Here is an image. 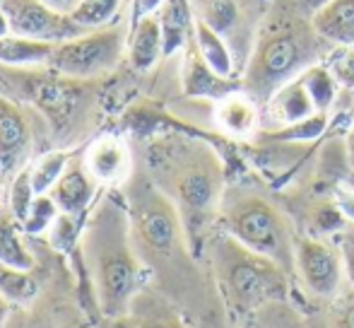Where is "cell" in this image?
<instances>
[{
    "label": "cell",
    "mask_w": 354,
    "mask_h": 328,
    "mask_svg": "<svg viewBox=\"0 0 354 328\" xmlns=\"http://www.w3.org/2000/svg\"><path fill=\"white\" fill-rule=\"evenodd\" d=\"M145 172L176 206L193 256L205 248L219 220L227 169L210 143L183 133L157 136L145 150Z\"/></svg>",
    "instance_id": "6da1fadb"
},
{
    "label": "cell",
    "mask_w": 354,
    "mask_h": 328,
    "mask_svg": "<svg viewBox=\"0 0 354 328\" xmlns=\"http://www.w3.org/2000/svg\"><path fill=\"white\" fill-rule=\"evenodd\" d=\"M80 246L99 314L109 321L126 319L133 300L145 290L147 275L133 242L126 203L111 193L104 196L84 225Z\"/></svg>",
    "instance_id": "7a4b0ae2"
},
{
    "label": "cell",
    "mask_w": 354,
    "mask_h": 328,
    "mask_svg": "<svg viewBox=\"0 0 354 328\" xmlns=\"http://www.w3.org/2000/svg\"><path fill=\"white\" fill-rule=\"evenodd\" d=\"M333 51L335 46L316 32L311 17H301L272 0L241 73V89L263 109L277 89L308 68L326 63Z\"/></svg>",
    "instance_id": "3957f363"
},
{
    "label": "cell",
    "mask_w": 354,
    "mask_h": 328,
    "mask_svg": "<svg viewBox=\"0 0 354 328\" xmlns=\"http://www.w3.org/2000/svg\"><path fill=\"white\" fill-rule=\"evenodd\" d=\"M205 251L210 256L217 292L229 316L243 321L272 302L289 300L292 273H287L272 258L239 244L222 230L212 232Z\"/></svg>",
    "instance_id": "277c9868"
},
{
    "label": "cell",
    "mask_w": 354,
    "mask_h": 328,
    "mask_svg": "<svg viewBox=\"0 0 354 328\" xmlns=\"http://www.w3.org/2000/svg\"><path fill=\"white\" fill-rule=\"evenodd\" d=\"M126 208L131 215L133 242L145 268L169 273L191 261L193 248L176 206L157 188L145 167H136L126 183Z\"/></svg>",
    "instance_id": "5b68a950"
},
{
    "label": "cell",
    "mask_w": 354,
    "mask_h": 328,
    "mask_svg": "<svg viewBox=\"0 0 354 328\" xmlns=\"http://www.w3.org/2000/svg\"><path fill=\"white\" fill-rule=\"evenodd\" d=\"M217 230L261 256L272 258L294 275V246L297 230L277 201L261 188L246 183H229L219 206Z\"/></svg>",
    "instance_id": "8992f818"
},
{
    "label": "cell",
    "mask_w": 354,
    "mask_h": 328,
    "mask_svg": "<svg viewBox=\"0 0 354 328\" xmlns=\"http://www.w3.org/2000/svg\"><path fill=\"white\" fill-rule=\"evenodd\" d=\"M123 51H128V22H113L56 44L48 68L68 80H92L111 73L123 58Z\"/></svg>",
    "instance_id": "52a82bcc"
},
{
    "label": "cell",
    "mask_w": 354,
    "mask_h": 328,
    "mask_svg": "<svg viewBox=\"0 0 354 328\" xmlns=\"http://www.w3.org/2000/svg\"><path fill=\"white\" fill-rule=\"evenodd\" d=\"M270 3L272 0H191L193 17L207 24L232 48L239 80L256 46Z\"/></svg>",
    "instance_id": "ba28073f"
},
{
    "label": "cell",
    "mask_w": 354,
    "mask_h": 328,
    "mask_svg": "<svg viewBox=\"0 0 354 328\" xmlns=\"http://www.w3.org/2000/svg\"><path fill=\"white\" fill-rule=\"evenodd\" d=\"M294 275L311 295L333 300L347 285L342 244L328 237L299 235L294 246Z\"/></svg>",
    "instance_id": "9c48e42d"
},
{
    "label": "cell",
    "mask_w": 354,
    "mask_h": 328,
    "mask_svg": "<svg viewBox=\"0 0 354 328\" xmlns=\"http://www.w3.org/2000/svg\"><path fill=\"white\" fill-rule=\"evenodd\" d=\"M0 10L8 17L10 32L34 42L63 44L92 32L75 22L73 15L58 12L44 0H0Z\"/></svg>",
    "instance_id": "30bf717a"
},
{
    "label": "cell",
    "mask_w": 354,
    "mask_h": 328,
    "mask_svg": "<svg viewBox=\"0 0 354 328\" xmlns=\"http://www.w3.org/2000/svg\"><path fill=\"white\" fill-rule=\"evenodd\" d=\"M318 107L313 102V94L306 84L304 73L277 89L270 97V102L263 107V128L261 131H275V128L294 126L299 121L316 116Z\"/></svg>",
    "instance_id": "8fae6325"
},
{
    "label": "cell",
    "mask_w": 354,
    "mask_h": 328,
    "mask_svg": "<svg viewBox=\"0 0 354 328\" xmlns=\"http://www.w3.org/2000/svg\"><path fill=\"white\" fill-rule=\"evenodd\" d=\"M84 169L89 176L102 186H113V183H126L133 174V152L121 138L102 136L92 140V145L84 150Z\"/></svg>",
    "instance_id": "7c38bea8"
},
{
    "label": "cell",
    "mask_w": 354,
    "mask_h": 328,
    "mask_svg": "<svg viewBox=\"0 0 354 328\" xmlns=\"http://www.w3.org/2000/svg\"><path fill=\"white\" fill-rule=\"evenodd\" d=\"M214 126L222 136L248 140L256 138L263 128V109L243 89L227 94L214 102Z\"/></svg>",
    "instance_id": "4fadbf2b"
},
{
    "label": "cell",
    "mask_w": 354,
    "mask_h": 328,
    "mask_svg": "<svg viewBox=\"0 0 354 328\" xmlns=\"http://www.w3.org/2000/svg\"><path fill=\"white\" fill-rule=\"evenodd\" d=\"M97 186L99 183L94 181L87 169H84V162L71 160L68 169L63 172V176L58 179V183L53 186V191L48 193V196L53 198V203L58 206L61 215L77 217L89 210Z\"/></svg>",
    "instance_id": "5bb4252c"
},
{
    "label": "cell",
    "mask_w": 354,
    "mask_h": 328,
    "mask_svg": "<svg viewBox=\"0 0 354 328\" xmlns=\"http://www.w3.org/2000/svg\"><path fill=\"white\" fill-rule=\"evenodd\" d=\"M32 143L29 121L12 102L0 97V167L15 169Z\"/></svg>",
    "instance_id": "9a60e30c"
},
{
    "label": "cell",
    "mask_w": 354,
    "mask_h": 328,
    "mask_svg": "<svg viewBox=\"0 0 354 328\" xmlns=\"http://www.w3.org/2000/svg\"><path fill=\"white\" fill-rule=\"evenodd\" d=\"M121 321H128V328H191L167 297L149 290H142L133 300L131 311Z\"/></svg>",
    "instance_id": "2e32d148"
},
{
    "label": "cell",
    "mask_w": 354,
    "mask_h": 328,
    "mask_svg": "<svg viewBox=\"0 0 354 328\" xmlns=\"http://www.w3.org/2000/svg\"><path fill=\"white\" fill-rule=\"evenodd\" d=\"M164 58V32L157 15L145 17L128 32V63L133 71L147 73Z\"/></svg>",
    "instance_id": "e0dca14e"
},
{
    "label": "cell",
    "mask_w": 354,
    "mask_h": 328,
    "mask_svg": "<svg viewBox=\"0 0 354 328\" xmlns=\"http://www.w3.org/2000/svg\"><path fill=\"white\" fill-rule=\"evenodd\" d=\"M316 32L335 48L354 46V0H330L311 17Z\"/></svg>",
    "instance_id": "ac0fdd59"
},
{
    "label": "cell",
    "mask_w": 354,
    "mask_h": 328,
    "mask_svg": "<svg viewBox=\"0 0 354 328\" xmlns=\"http://www.w3.org/2000/svg\"><path fill=\"white\" fill-rule=\"evenodd\" d=\"M157 19L164 32V58L188 46L193 37V22H196L191 0H164Z\"/></svg>",
    "instance_id": "d6986e66"
},
{
    "label": "cell",
    "mask_w": 354,
    "mask_h": 328,
    "mask_svg": "<svg viewBox=\"0 0 354 328\" xmlns=\"http://www.w3.org/2000/svg\"><path fill=\"white\" fill-rule=\"evenodd\" d=\"M193 44H196L201 58L214 75L224 78V80H239L236 61H234L232 48L227 46V42L219 34H214L207 24H203L201 19L193 22Z\"/></svg>",
    "instance_id": "ffe728a7"
},
{
    "label": "cell",
    "mask_w": 354,
    "mask_h": 328,
    "mask_svg": "<svg viewBox=\"0 0 354 328\" xmlns=\"http://www.w3.org/2000/svg\"><path fill=\"white\" fill-rule=\"evenodd\" d=\"M56 51V44L48 42H34L27 37L8 34L0 37V63L10 68H37L48 66Z\"/></svg>",
    "instance_id": "44dd1931"
},
{
    "label": "cell",
    "mask_w": 354,
    "mask_h": 328,
    "mask_svg": "<svg viewBox=\"0 0 354 328\" xmlns=\"http://www.w3.org/2000/svg\"><path fill=\"white\" fill-rule=\"evenodd\" d=\"M0 295L10 304H29L39 295V280L32 275V271L0 263Z\"/></svg>",
    "instance_id": "7402d4cb"
},
{
    "label": "cell",
    "mask_w": 354,
    "mask_h": 328,
    "mask_svg": "<svg viewBox=\"0 0 354 328\" xmlns=\"http://www.w3.org/2000/svg\"><path fill=\"white\" fill-rule=\"evenodd\" d=\"M71 160H73L71 152L51 150L32 164V183H34L37 196H46V193L53 191V186H56L58 179L63 176V172L68 169Z\"/></svg>",
    "instance_id": "603a6c76"
},
{
    "label": "cell",
    "mask_w": 354,
    "mask_h": 328,
    "mask_svg": "<svg viewBox=\"0 0 354 328\" xmlns=\"http://www.w3.org/2000/svg\"><path fill=\"white\" fill-rule=\"evenodd\" d=\"M243 328H306L289 302H272L243 319Z\"/></svg>",
    "instance_id": "cb8c5ba5"
},
{
    "label": "cell",
    "mask_w": 354,
    "mask_h": 328,
    "mask_svg": "<svg viewBox=\"0 0 354 328\" xmlns=\"http://www.w3.org/2000/svg\"><path fill=\"white\" fill-rule=\"evenodd\" d=\"M118 10H121V0H80L73 17L84 29H102L113 24Z\"/></svg>",
    "instance_id": "d4e9b609"
},
{
    "label": "cell",
    "mask_w": 354,
    "mask_h": 328,
    "mask_svg": "<svg viewBox=\"0 0 354 328\" xmlns=\"http://www.w3.org/2000/svg\"><path fill=\"white\" fill-rule=\"evenodd\" d=\"M0 263L22 268V271L34 268V256L24 248L17 230L10 220H0Z\"/></svg>",
    "instance_id": "484cf974"
},
{
    "label": "cell",
    "mask_w": 354,
    "mask_h": 328,
    "mask_svg": "<svg viewBox=\"0 0 354 328\" xmlns=\"http://www.w3.org/2000/svg\"><path fill=\"white\" fill-rule=\"evenodd\" d=\"M34 201H37V191L32 183V164H27L17 172L12 181V191H10V206H12V215L19 225H24Z\"/></svg>",
    "instance_id": "4316f807"
},
{
    "label": "cell",
    "mask_w": 354,
    "mask_h": 328,
    "mask_svg": "<svg viewBox=\"0 0 354 328\" xmlns=\"http://www.w3.org/2000/svg\"><path fill=\"white\" fill-rule=\"evenodd\" d=\"M58 217H61V210H58V206L53 203V198L46 193V196H37V201L32 203V210H29L22 227L29 235H41L44 230L56 225Z\"/></svg>",
    "instance_id": "83f0119b"
},
{
    "label": "cell",
    "mask_w": 354,
    "mask_h": 328,
    "mask_svg": "<svg viewBox=\"0 0 354 328\" xmlns=\"http://www.w3.org/2000/svg\"><path fill=\"white\" fill-rule=\"evenodd\" d=\"M328 328H354V285L350 282L330 300Z\"/></svg>",
    "instance_id": "f1b7e54d"
},
{
    "label": "cell",
    "mask_w": 354,
    "mask_h": 328,
    "mask_svg": "<svg viewBox=\"0 0 354 328\" xmlns=\"http://www.w3.org/2000/svg\"><path fill=\"white\" fill-rule=\"evenodd\" d=\"M326 63L333 71V75H335L337 84L354 94V46L352 48H335Z\"/></svg>",
    "instance_id": "f546056e"
},
{
    "label": "cell",
    "mask_w": 354,
    "mask_h": 328,
    "mask_svg": "<svg viewBox=\"0 0 354 328\" xmlns=\"http://www.w3.org/2000/svg\"><path fill=\"white\" fill-rule=\"evenodd\" d=\"M164 0H128V32L136 24H140L145 17H154L162 10Z\"/></svg>",
    "instance_id": "4dcf8cb0"
},
{
    "label": "cell",
    "mask_w": 354,
    "mask_h": 328,
    "mask_svg": "<svg viewBox=\"0 0 354 328\" xmlns=\"http://www.w3.org/2000/svg\"><path fill=\"white\" fill-rule=\"evenodd\" d=\"M275 3L284 5V8H289L297 15H301V17H313V15H316L323 5L330 3V0H275Z\"/></svg>",
    "instance_id": "1f68e13d"
},
{
    "label": "cell",
    "mask_w": 354,
    "mask_h": 328,
    "mask_svg": "<svg viewBox=\"0 0 354 328\" xmlns=\"http://www.w3.org/2000/svg\"><path fill=\"white\" fill-rule=\"evenodd\" d=\"M198 328H232V326H229V311L224 309V304L214 307V309L203 314Z\"/></svg>",
    "instance_id": "d6a6232c"
},
{
    "label": "cell",
    "mask_w": 354,
    "mask_h": 328,
    "mask_svg": "<svg viewBox=\"0 0 354 328\" xmlns=\"http://www.w3.org/2000/svg\"><path fill=\"white\" fill-rule=\"evenodd\" d=\"M340 244H342V258H345V277L350 285H354V244L347 239H342Z\"/></svg>",
    "instance_id": "836d02e7"
},
{
    "label": "cell",
    "mask_w": 354,
    "mask_h": 328,
    "mask_svg": "<svg viewBox=\"0 0 354 328\" xmlns=\"http://www.w3.org/2000/svg\"><path fill=\"white\" fill-rule=\"evenodd\" d=\"M342 143H345L347 167L354 169V121L350 123V128H347V133H345V138H342Z\"/></svg>",
    "instance_id": "e575fe53"
},
{
    "label": "cell",
    "mask_w": 354,
    "mask_h": 328,
    "mask_svg": "<svg viewBox=\"0 0 354 328\" xmlns=\"http://www.w3.org/2000/svg\"><path fill=\"white\" fill-rule=\"evenodd\" d=\"M46 5H51V8H56L58 12H66V15H73L75 10H77L80 0H44Z\"/></svg>",
    "instance_id": "d590c367"
},
{
    "label": "cell",
    "mask_w": 354,
    "mask_h": 328,
    "mask_svg": "<svg viewBox=\"0 0 354 328\" xmlns=\"http://www.w3.org/2000/svg\"><path fill=\"white\" fill-rule=\"evenodd\" d=\"M10 309H12V304H10V302L5 300L3 295H0V328H5V324H8Z\"/></svg>",
    "instance_id": "8d00e7d4"
},
{
    "label": "cell",
    "mask_w": 354,
    "mask_h": 328,
    "mask_svg": "<svg viewBox=\"0 0 354 328\" xmlns=\"http://www.w3.org/2000/svg\"><path fill=\"white\" fill-rule=\"evenodd\" d=\"M8 34H12V32H10L8 17H5V12L0 10V37H8Z\"/></svg>",
    "instance_id": "74e56055"
},
{
    "label": "cell",
    "mask_w": 354,
    "mask_h": 328,
    "mask_svg": "<svg viewBox=\"0 0 354 328\" xmlns=\"http://www.w3.org/2000/svg\"><path fill=\"white\" fill-rule=\"evenodd\" d=\"M342 239H347V242H352V244H354V225H347V230H345V235H342Z\"/></svg>",
    "instance_id": "f35d334b"
},
{
    "label": "cell",
    "mask_w": 354,
    "mask_h": 328,
    "mask_svg": "<svg viewBox=\"0 0 354 328\" xmlns=\"http://www.w3.org/2000/svg\"><path fill=\"white\" fill-rule=\"evenodd\" d=\"M352 109H354V107H352Z\"/></svg>",
    "instance_id": "ab89813d"
}]
</instances>
